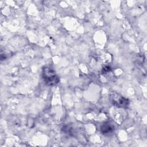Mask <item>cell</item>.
<instances>
[{
  "label": "cell",
  "instance_id": "7a4b0ae2",
  "mask_svg": "<svg viewBox=\"0 0 147 147\" xmlns=\"http://www.w3.org/2000/svg\"><path fill=\"white\" fill-rule=\"evenodd\" d=\"M110 99L111 103L115 107L119 108H126L129 105L128 99L124 98L116 93H113L110 95Z\"/></svg>",
  "mask_w": 147,
  "mask_h": 147
},
{
  "label": "cell",
  "instance_id": "6da1fadb",
  "mask_svg": "<svg viewBox=\"0 0 147 147\" xmlns=\"http://www.w3.org/2000/svg\"><path fill=\"white\" fill-rule=\"evenodd\" d=\"M42 77L45 84L49 86L56 85L60 81L56 71L51 66H45L42 68Z\"/></svg>",
  "mask_w": 147,
  "mask_h": 147
},
{
  "label": "cell",
  "instance_id": "3957f363",
  "mask_svg": "<svg viewBox=\"0 0 147 147\" xmlns=\"http://www.w3.org/2000/svg\"><path fill=\"white\" fill-rule=\"evenodd\" d=\"M114 130V126L110 122H105L100 127V131L103 134H110Z\"/></svg>",
  "mask_w": 147,
  "mask_h": 147
}]
</instances>
